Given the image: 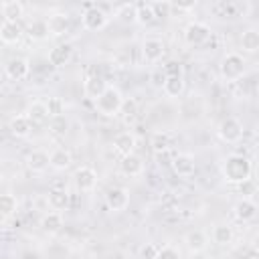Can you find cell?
I'll list each match as a JSON object with an SVG mask.
<instances>
[{
	"label": "cell",
	"instance_id": "7",
	"mask_svg": "<svg viewBox=\"0 0 259 259\" xmlns=\"http://www.w3.org/2000/svg\"><path fill=\"white\" fill-rule=\"evenodd\" d=\"M166 53V42L160 36H146L142 40V57L146 63H158Z\"/></svg>",
	"mask_w": 259,
	"mask_h": 259
},
{
	"label": "cell",
	"instance_id": "21",
	"mask_svg": "<svg viewBox=\"0 0 259 259\" xmlns=\"http://www.w3.org/2000/svg\"><path fill=\"white\" fill-rule=\"evenodd\" d=\"M32 127H34V125L30 123V119L26 117V113H16V115H12V117H10V123H8V130H10V134H12L14 138H26Z\"/></svg>",
	"mask_w": 259,
	"mask_h": 259
},
{
	"label": "cell",
	"instance_id": "4",
	"mask_svg": "<svg viewBox=\"0 0 259 259\" xmlns=\"http://www.w3.org/2000/svg\"><path fill=\"white\" fill-rule=\"evenodd\" d=\"M217 134L223 142L227 144H237L241 138H243V121L235 115H227L219 121L217 125Z\"/></svg>",
	"mask_w": 259,
	"mask_h": 259
},
{
	"label": "cell",
	"instance_id": "39",
	"mask_svg": "<svg viewBox=\"0 0 259 259\" xmlns=\"http://www.w3.org/2000/svg\"><path fill=\"white\" fill-rule=\"evenodd\" d=\"M168 148H170V142H168L166 134H156V138H154V150H156V154L168 152Z\"/></svg>",
	"mask_w": 259,
	"mask_h": 259
},
{
	"label": "cell",
	"instance_id": "43",
	"mask_svg": "<svg viewBox=\"0 0 259 259\" xmlns=\"http://www.w3.org/2000/svg\"><path fill=\"white\" fill-rule=\"evenodd\" d=\"M164 81H166L164 71H156V73L152 75V83H154L156 87H164Z\"/></svg>",
	"mask_w": 259,
	"mask_h": 259
},
{
	"label": "cell",
	"instance_id": "34",
	"mask_svg": "<svg viewBox=\"0 0 259 259\" xmlns=\"http://www.w3.org/2000/svg\"><path fill=\"white\" fill-rule=\"evenodd\" d=\"M237 190H239L241 198H253L257 194V182L253 178H247L241 184H237Z\"/></svg>",
	"mask_w": 259,
	"mask_h": 259
},
{
	"label": "cell",
	"instance_id": "13",
	"mask_svg": "<svg viewBox=\"0 0 259 259\" xmlns=\"http://www.w3.org/2000/svg\"><path fill=\"white\" fill-rule=\"evenodd\" d=\"M170 164H172L174 174L180 176V178H190L194 174V170H196V162H194V158L190 154H176Z\"/></svg>",
	"mask_w": 259,
	"mask_h": 259
},
{
	"label": "cell",
	"instance_id": "30",
	"mask_svg": "<svg viewBox=\"0 0 259 259\" xmlns=\"http://www.w3.org/2000/svg\"><path fill=\"white\" fill-rule=\"evenodd\" d=\"M241 49L245 53H257L259 51V28H247L241 34Z\"/></svg>",
	"mask_w": 259,
	"mask_h": 259
},
{
	"label": "cell",
	"instance_id": "17",
	"mask_svg": "<svg viewBox=\"0 0 259 259\" xmlns=\"http://www.w3.org/2000/svg\"><path fill=\"white\" fill-rule=\"evenodd\" d=\"M136 136L132 132H119L115 138H113V150L123 158V156H130L136 152Z\"/></svg>",
	"mask_w": 259,
	"mask_h": 259
},
{
	"label": "cell",
	"instance_id": "29",
	"mask_svg": "<svg viewBox=\"0 0 259 259\" xmlns=\"http://www.w3.org/2000/svg\"><path fill=\"white\" fill-rule=\"evenodd\" d=\"M0 210H2V221L6 223L10 217L16 214V210H18V198L14 194H10V192H4L0 196Z\"/></svg>",
	"mask_w": 259,
	"mask_h": 259
},
{
	"label": "cell",
	"instance_id": "2",
	"mask_svg": "<svg viewBox=\"0 0 259 259\" xmlns=\"http://www.w3.org/2000/svg\"><path fill=\"white\" fill-rule=\"evenodd\" d=\"M125 97L121 95V91L115 85H107V89L93 101L95 111L101 113L103 117H115L121 113V105H123Z\"/></svg>",
	"mask_w": 259,
	"mask_h": 259
},
{
	"label": "cell",
	"instance_id": "45",
	"mask_svg": "<svg viewBox=\"0 0 259 259\" xmlns=\"http://www.w3.org/2000/svg\"><path fill=\"white\" fill-rule=\"evenodd\" d=\"M251 249L255 251V255H259V233H257V235L251 239Z\"/></svg>",
	"mask_w": 259,
	"mask_h": 259
},
{
	"label": "cell",
	"instance_id": "26",
	"mask_svg": "<svg viewBox=\"0 0 259 259\" xmlns=\"http://www.w3.org/2000/svg\"><path fill=\"white\" fill-rule=\"evenodd\" d=\"M40 229L49 235H55L63 229V212H57V210H51L47 214H42L40 219Z\"/></svg>",
	"mask_w": 259,
	"mask_h": 259
},
{
	"label": "cell",
	"instance_id": "40",
	"mask_svg": "<svg viewBox=\"0 0 259 259\" xmlns=\"http://www.w3.org/2000/svg\"><path fill=\"white\" fill-rule=\"evenodd\" d=\"M158 251H160V247H156L154 243H146L142 247L140 255H142V259H158Z\"/></svg>",
	"mask_w": 259,
	"mask_h": 259
},
{
	"label": "cell",
	"instance_id": "42",
	"mask_svg": "<svg viewBox=\"0 0 259 259\" xmlns=\"http://www.w3.org/2000/svg\"><path fill=\"white\" fill-rule=\"evenodd\" d=\"M136 109H138L136 99H125V101H123V105H121V113H123V115H134V113H136Z\"/></svg>",
	"mask_w": 259,
	"mask_h": 259
},
{
	"label": "cell",
	"instance_id": "20",
	"mask_svg": "<svg viewBox=\"0 0 259 259\" xmlns=\"http://www.w3.org/2000/svg\"><path fill=\"white\" fill-rule=\"evenodd\" d=\"M47 20H49V28H51V34L53 36L67 34L69 28H71V18H69L67 12H53Z\"/></svg>",
	"mask_w": 259,
	"mask_h": 259
},
{
	"label": "cell",
	"instance_id": "11",
	"mask_svg": "<svg viewBox=\"0 0 259 259\" xmlns=\"http://www.w3.org/2000/svg\"><path fill=\"white\" fill-rule=\"evenodd\" d=\"M49 166H51V152H47V150H42V148H34V150H30V152L26 154V168H28L30 172L40 174V172H45Z\"/></svg>",
	"mask_w": 259,
	"mask_h": 259
},
{
	"label": "cell",
	"instance_id": "25",
	"mask_svg": "<svg viewBox=\"0 0 259 259\" xmlns=\"http://www.w3.org/2000/svg\"><path fill=\"white\" fill-rule=\"evenodd\" d=\"M71 162H73V156L67 148L59 146L51 152V168L53 170H67L71 166Z\"/></svg>",
	"mask_w": 259,
	"mask_h": 259
},
{
	"label": "cell",
	"instance_id": "23",
	"mask_svg": "<svg viewBox=\"0 0 259 259\" xmlns=\"http://www.w3.org/2000/svg\"><path fill=\"white\" fill-rule=\"evenodd\" d=\"M233 212H235V217H237L239 221L247 223V221L255 219V214H257V204H255L253 198H241V200H237V204L233 206Z\"/></svg>",
	"mask_w": 259,
	"mask_h": 259
},
{
	"label": "cell",
	"instance_id": "19",
	"mask_svg": "<svg viewBox=\"0 0 259 259\" xmlns=\"http://www.w3.org/2000/svg\"><path fill=\"white\" fill-rule=\"evenodd\" d=\"M105 89H107V83H105V79H103L101 75H97V73L87 75L85 81H83V91H85V95H87L89 99H93V101H95Z\"/></svg>",
	"mask_w": 259,
	"mask_h": 259
},
{
	"label": "cell",
	"instance_id": "18",
	"mask_svg": "<svg viewBox=\"0 0 259 259\" xmlns=\"http://www.w3.org/2000/svg\"><path fill=\"white\" fill-rule=\"evenodd\" d=\"M184 243H186V249H188L192 255H198V253H202V251L206 249V245H208V237H206L204 231L194 229V231H188V233H186Z\"/></svg>",
	"mask_w": 259,
	"mask_h": 259
},
{
	"label": "cell",
	"instance_id": "33",
	"mask_svg": "<svg viewBox=\"0 0 259 259\" xmlns=\"http://www.w3.org/2000/svg\"><path fill=\"white\" fill-rule=\"evenodd\" d=\"M136 14H138V4H121V6H117L115 8V16H119L121 20H125V22H136Z\"/></svg>",
	"mask_w": 259,
	"mask_h": 259
},
{
	"label": "cell",
	"instance_id": "22",
	"mask_svg": "<svg viewBox=\"0 0 259 259\" xmlns=\"http://www.w3.org/2000/svg\"><path fill=\"white\" fill-rule=\"evenodd\" d=\"M47 202H49L51 210L63 212L69 208V192L65 188H51L47 194Z\"/></svg>",
	"mask_w": 259,
	"mask_h": 259
},
{
	"label": "cell",
	"instance_id": "44",
	"mask_svg": "<svg viewBox=\"0 0 259 259\" xmlns=\"http://www.w3.org/2000/svg\"><path fill=\"white\" fill-rule=\"evenodd\" d=\"M196 6V2H172V8H176V10H192Z\"/></svg>",
	"mask_w": 259,
	"mask_h": 259
},
{
	"label": "cell",
	"instance_id": "38",
	"mask_svg": "<svg viewBox=\"0 0 259 259\" xmlns=\"http://www.w3.org/2000/svg\"><path fill=\"white\" fill-rule=\"evenodd\" d=\"M164 75L166 77H174V75H182V65L178 61H168L164 67H162Z\"/></svg>",
	"mask_w": 259,
	"mask_h": 259
},
{
	"label": "cell",
	"instance_id": "15",
	"mask_svg": "<svg viewBox=\"0 0 259 259\" xmlns=\"http://www.w3.org/2000/svg\"><path fill=\"white\" fill-rule=\"evenodd\" d=\"M26 117L30 119L32 125H42L49 121L51 113H49V107H47V101H40V99H34L32 103H28L26 107Z\"/></svg>",
	"mask_w": 259,
	"mask_h": 259
},
{
	"label": "cell",
	"instance_id": "24",
	"mask_svg": "<svg viewBox=\"0 0 259 259\" xmlns=\"http://www.w3.org/2000/svg\"><path fill=\"white\" fill-rule=\"evenodd\" d=\"M26 34L30 36V40H36V42L47 40V38H49V34H51L49 20H45V18H34V20L28 24Z\"/></svg>",
	"mask_w": 259,
	"mask_h": 259
},
{
	"label": "cell",
	"instance_id": "41",
	"mask_svg": "<svg viewBox=\"0 0 259 259\" xmlns=\"http://www.w3.org/2000/svg\"><path fill=\"white\" fill-rule=\"evenodd\" d=\"M67 125H69V123H67V119H65L63 115H61V117H53V125H51V127H53L55 134H65V132H67Z\"/></svg>",
	"mask_w": 259,
	"mask_h": 259
},
{
	"label": "cell",
	"instance_id": "6",
	"mask_svg": "<svg viewBox=\"0 0 259 259\" xmlns=\"http://www.w3.org/2000/svg\"><path fill=\"white\" fill-rule=\"evenodd\" d=\"M210 38V26L200 20H192L184 28V40L190 47H202Z\"/></svg>",
	"mask_w": 259,
	"mask_h": 259
},
{
	"label": "cell",
	"instance_id": "12",
	"mask_svg": "<svg viewBox=\"0 0 259 259\" xmlns=\"http://www.w3.org/2000/svg\"><path fill=\"white\" fill-rule=\"evenodd\" d=\"M144 168H146V164H144L142 156H138L136 152L130 154V156H123L121 162H119V172H121L123 176H130V178L142 176V174H144Z\"/></svg>",
	"mask_w": 259,
	"mask_h": 259
},
{
	"label": "cell",
	"instance_id": "27",
	"mask_svg": "<svg viewBox=\"0 0 259 259\" xmlns=\"http://www.w3.org/2000/svg\"><path fill=\"white\" fill-rule=\"evenodd\" d=\"M0 12H2L4 20H16L18 22V18L24 14V4L18 0H4L0 4Z\"/></svg>",
	"mask_w": 259,
	"mask_h": 259
},
{
	"label": "cell",
	"instance_id": "3",
	"mask_svg": "<svg viewBox=\"0 0 259 259\" xmlns=\"http://www.w3.org/2000/svg\"><path fill=\"white\" fill-rule=\"evenodd\" d=\"M245 69H247V61L241 53L233 51V53H227L223 59H221V65H219V73H221V79L225 83H235L239 81L243 75H245Z\"/></svg>",
	"mask_w": 259,
	"mask_h": 259
},
{
	"label": "cell",
	"instance_id": "9",
	"mask_svg": "<svg viewBox=\"0 0 259 259\" xmlns=\"http://www.w3.org/2000/svg\"><path fill=\"white\" fill-rule=\"evenodd\" d=\"M73 180L81 192H91L97 186V170L91 166H79L73 174Z\"/></svg>",
	"mask_w": 259,
	"mask_h": 259
},
{
	"label": "cell",
	"instance_id": "32",
	"mask_svg": "<svg viewBox=\"0 0 259 259\" xmlns=\"http://www.w3.org/2000/svg\"><path fill=\"white\" fill-rule=\"evenodd\" d=\"M154 20H156V14H154V8H152V2H140L138 4L136 22H140V24H152Z\"/></svg>",
	"mask_w": 259,
	"mask_h": 259
},
{
	"label": "cell",
	"instance_id": "1",
	"mask_svg": "<svg viewBox=\"0 0 259 259\" xmlns=\"http://www.w3.org/2000/svg\"><path fill=\"white\" fill-rule=\"evenodd\" d=\"M223 178L231 184H241L243 180L251 178V162L249 158H245L243 154H231L225 158L223 166H221Z\"/></svg>",
	"mask_w": 259,
	"mask_h": 259
},
{
	"label": "cell",
	"instance_id": "35",
	"mask_svg": "<svg viewBox=\"0 0 259 259\" xmlns=\"http://www.w3.org/2000/svg\"><path fill=\"white\" fill-rule=\"evenodd\" d=\"M47 107H49L51 117H61V115L65 113V101H63L61 97H49Z\"/></svg>",
	"mask_w": 259,
	"mask_h": 259
},
{
	"label": "cell",
	"instance_id": "31",
	"mask_svg": "<svg viewBox=\"0 0 259 259\" xmlns=\"http://www.w3.org/2000/svg\"><path fill=\"white\" fill-rule=\"evenodd\" d=\"M210 237H212V241H214L217 245H221V247H225V245H229V243L233 241V237H235V233H233V229H231L229 225H225V223H221V225H214V229H212V233H210Z\"/></svg>",
	"mask_w": 259,
	"mask_h": 259
},
{
	"label": "cell",
	"instance_id": "14",
	"mask_svg": "<svg viewBox=\"0 0 259 259\" xmlns=\"http://www.w3.org/2000/svg\"><path fill=\"white\" fill-rule=\"evenodd\" d=\"M73 59V47L69 42H61V45H55L51 51H49V63L53 67H65L69 65Z\"/></svg>",
	"mask_w": 259,
	"mask_h": 259
},
{
	"label": "cell",
	"instance_id": "5",
	"mask_svg": "<svg viewBox=\"0 0 259 259\" xmlns=\"http://www.w3.org/2000/svg\"><path fill=\"white\" fill-rule=\"evenodd\" d=\"M107 20H109V16L103 10V6H99V4H87L81 14V22H83L85 30H101V28H105Z\"/></svg>",
	"mask_w": 259,
	"mask_h": 259
},
{
	"label": "cell",
	"instance_id": "16",
	"mask_svg": "<svg viewBox=\"0 0 259 259\" xmlns=\"http://www.w3.org/2000/svg\"><path fill=\"white\" fill-rule=\"evenodd\" d=\"M22 26L16 20H2L0 24V40L4 45H14L22 38Z\"/></svg>",
	"mask_w": 259,
	"mask_h": 259
},
{
	"label": "cell",
	"instance_id": "37",
	"mask_svg": "<svg viewBox=\"0 0 259 259\" xmlns=\"http://www.w3.org/2000/svg\"><path fill=\"white\" fill-rule=\"evenodd\" d=\"M158 259H180V251L172 245H164L158 251Z\"/></svg>",
	"mask_w": 259,
	"mask_h": 259
},
{
	"label": "cell",
	"instance_id": "8",
	"mask_svg": "<svg viewBox=\"0 0 259 259\" xmlns=\"http://www.w3.org/2000/svg\"><path fill=\"white\" fill-rule=\"evenodd\" d=\"M4 73L10 81H24L30 75V61L24 57H12L6 65H4Z\"/></svg>",
	"mask_w": 259,
	"mask_h": 259
},
{
	"label": "cell",
	"instance_id": "10",
	"mask_svg": "<svg viewBox=\"0 0 259 259\" xmlns=\"http://www.w3.org/2000/svg\"><path fill=\"white\" fill-rule=\"evenodd\" d=\"M105 204H107V208L113 210V212L125 210L127 204H130V192H127V188H123V186H113V188H109L107 194H105Z\"/></svg>",
	"mask_w": 259,
	"mask_h": 259
},
{
	"label": "cell",
	"instance_id": "36",
	"mask_svg": "<svg viewBox=\"0 0 259 259\" xmlns=\"http://www.w3.org/2000/svg\"><path fill=\"white\" fill-rule=\"evenodd\" d=\"M152 8H154L156 18H166L174 10L172 8V2H168V0H164V2H152Z\"/></svg>",
	"mask_w": 259,
	"mask_h": 259
},
{
	"label": "cell",
	"instance_id": "28",
	"mask_svg": "<svg viewBox=\"0 0 259 259\" xmlns=\"http://www.w3.org/2000/svg\"><path fill=\"white\" fill-rule=\"evenodd\" d=\"M184 87H186L184 77H182V75H174V77H166L162 89H164V93H166L168 97H180V95L184 93Z\"/></svg>",
	"mask_w": 259,
	"mask_h": 259
}]
</instances>
